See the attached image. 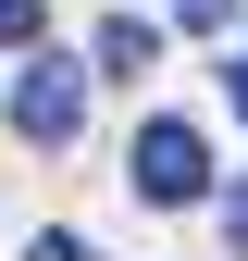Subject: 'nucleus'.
<instances>
[{
    "label": "nucleus",
    "instance_id": "obj_1",
    "mask_svg": "<svg viewBox=\"0 0 248 261\" xmlns=\"http://www.w3.org/2000/svg\"><path fill=\"white\" fill-rule=\"evenodd\" d=\"M124 162H137V199H199V187H211V137H199V124H174V112H149L137 124V149H124Z\"/></svg>",
    "mask_w": 248,
    "mask_h": 261
},
{
    "label": "nucleus",
    "instance_id": "obj_7",
    "mask_svg": "<svg viewBox=\"0 0 248 261\" xmlns=\"http://www.w3.org/2000/svg\"><path fill=\"white\" fill-rule=\"evenodd\" d=\"M224 100H236V112H248V50H236V62H224Z\"/></svg>",
    "mask_w": 248,
    "mask_h": 261
},
{
    "label": "nucleus",
    "instance_id": "obj_5",
    "mask_svg": "<svg viewBox=\"0 0 248 261\" xmlns=\"http://www.w3.org/2000/svg\"><path fill=\"white\" fill-rule=\"evenodd\" d=\"M25 261H100V249H87V237H62V224H50V237L25 249Z\"/></svg>",
    "mask_w": 248,
    "mask_h": 261
},
{
    "label": "nucleus",
    "instance_id": "obj_2",
    "mask_svg": "<svg viewBox=\"0 0 248 261\" xmlns=\"http://www.w3.org/2000/svg\"><path fill=\"white\" fill-rule=\"evenodd\" d=\"M75 124H87V75H75V62H25V75H13V137H38V149H62V137H75Z\"/></svg>",
    "mask_w": 248,
    "mask_h": 261
},
{
    "label": "nucleus",
    "instance_id": "obj_3",
    "mask_svg": "<svg viewBox=\"0 0 248 261\" xmlns=\"http://www.w3.org/2000/svg\"><path fill=\"white\" fill-rule=\"evenodd\" d=\"M149 62H162V38H149L137 13H112L100 25V75H149Z\"/></svg>",
    "mask_w": 248,
    "mask_h": 261
},
{
    "label": "nucleus",
    "instance_id": "obj_6",
    "mask_svg": "<svg viewBox=\"0 0 248 261\" xmlns=\"http://www.w3.org/2000/svg\"><path fill=\"white\" fill-rule=\"evenodd\" d=\"M174 13L199 25V38H211V25H236V0H174Z\"/></svg>",
    "mask_w": 248,
    "mask_h": 261
},
{
    "label": "nucleus",
    "instance_id": "obj_8",
    "mask_svg": "<svg viewBox=\"0 0 248 261\" xmlns=\"http://www.w3.org/2000/svg\"><path fill=\"white\" fill-rule=\"evenodd\" d=\"M224 237H236V249H248V187H236V199H224Z\"/></svg>",
    "mask_w": 248,
    "mask_h": 261
},
{
    "label": "nucleus",
    "instance_id": "obj_4",
    "mask_svg": "<svg viewBox=\"0 0 248 261\" xmlns=\"http://www.w3.org/2000/svg\"><path fill=\"white\" fill-rule=\"evenodd\" d=\"M50 38V0H0V50H38Z\"/></svg>",
    "mask_w": 248,
    "mask_h": 261
}]
</instances>
